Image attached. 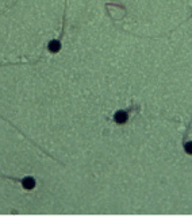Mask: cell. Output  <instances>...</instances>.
<instances>
[{
	"instance_id": "obj_1",
	"label": "cell",
	"mask_w": 192,
	"mask_h": 220,
	"mask_svg": "<svg viewBox=\"0 0 192 220\" xmlns=\"http://www.w3.org/2000/svg\"><path fill=\"white\" fill-rule=\"evenodd\" d=\"M114 119H115L116 123L123 124L124 121L127 120V114H126V112H123V111H118V112L115 114V118H114Z\"/></svg>"
},
{
	"instance_id": "obj_2",
	"label": "cell",
	"mask_w": 192,
	"mask_h": 220,
	"mask_svg": "<svg viewBox=\"0 0 192 220\" xmlns=\"http://www.w3.org/2000/svg\"><path fill=\"white\" fill-rule=\"evenodd\" d=\"M22 184H23V186H25L26 189H33V188L35 186V181H34L31 177L25 178V180L22 181Z\"/></svg>"
},
{
	"instance_id": "obj_3",
	"label": "cell",
	"mask_w": 192,
	"mask_h": 220,
	"mask_svg": "<svg viewBox=\"0 0 192 220\" xmlns=\"http://www.w3.org/2000/svg\"><path fill=\"white\" fill-rule=\"evenodd\" d=\"M60 49H61V45L58 40H53V42H50V45H49V50H50L51 53H57Z\"/></svg>"
},
{
	"instance_id": "obj_4",
	"label": "cell",
	"mask_w": 192,
	"mask_h": 220,
	"mask_svg": "<svg viewBox=\"0 0 192 220\" xmlns=\"http://www.w3.org/2000/svg\"><path fill=\"white\" fill-rule=\"evenodd\" d=\"M185 151H187L188 154H192V142L185 144Z\"/></svg>"
}]
</instances>
